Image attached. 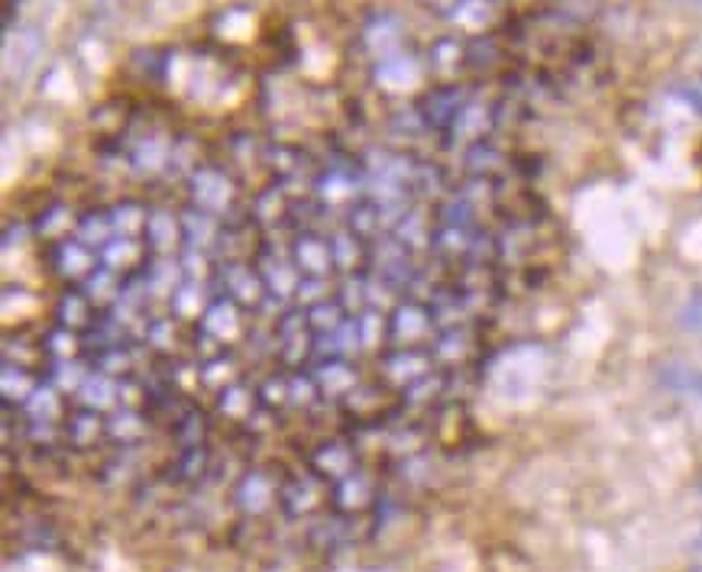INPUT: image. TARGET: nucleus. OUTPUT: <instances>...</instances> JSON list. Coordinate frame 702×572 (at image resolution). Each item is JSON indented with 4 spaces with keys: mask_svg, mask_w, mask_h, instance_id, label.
<instances>
[{
    "mask_svg": "<svg viewBox=\"0 0 702 572\" xmlns=\"http://www.w3.org/2000/svg\"><path fill=\"white\" fill-rule=\"evenodd\" d=\"M62 430H65V446L91 450V446H98L100 440H107V414L75 404V411L65 418Z\"/></svg>",
    "mask_w": 702,
    "mask_h": 572,
    "instance_id": "24",
    "label": "nucleus"
},
{
    "mask_svg": "<svg viewBox=\"0 0 702 572\" xmlns=\"http://www.w3.org/2000/svg\"><path fill=\"white\" fill-rule=\"evenodd\" d=\"M331 298V279H311V276H301L299 282V291H295V301H299V307H314V304H321V301H327Z\"/></svg>",
    "mask_w": 702,
    "mask_h": 572,
    "instance_id": "48",
    "label": "nucleus"
},
{
    "mask_svg": "<svg viewBox=\"0 0 702 572\" xmlns=\"http://www.w3.org/2000/svg\"><path fill=\"white\" fill-rule=\"evenodd\" d=\"M317 401H324V398H321V388L314 381L311 366L307 369H292L289 373V404H295V408H314Z\"/></svg>",
    "mask_w": 702,
    "mask_h": 572,
    "instance_id": "43",
    "label": "nucleus"
},
{
    "mask_svg": "<svg viewBox=\"0 0 702 572\" xmlns=\"http://www.w3.org/2000/svg\"><path fill=\"white\" fill-rule=\"evenodd\" d=\"M175 440L182 443V450H188V446H204V436H207V424H204V418H201V411L195 404H188L179 418H175Z\"/></svg>",
    "mask_w": 702,
    "mask_h": 572,
    "instance_id": "44",
    "label": "nucleus"
},
{
    "mask_svg": "<svg viewBox=\"0 0 702 572\" xmlns=\"http://www.w3.org/2000/svg\"><path fill=\"white\" fill-rule=\"evenodd\" d=\"M104 317L98 304L85 294L82 285H72L62 291L58 304H55V321L58 327H68L75 334H91L98 327V321Z\"/></svg>",
    "mask_w": 702,
    "mask_h": 572,
    "instance_id": "16",
    "label": "nucleus"
},
{
    "mask_svg": "<svg viewBox=\"0 0 702 572\" xmlns=\"http://www.w3.org/2000/svg\"><path fill=\"white\" fill-rule=\"evenodd\" d=\"M434 230H438V224H431V217H428L424 211L411 207V211L401 217L399 224L389 230V234L399 239V242H404L411 252H418V249H431V242H434Z\"/></svg>",
    "mask_w": 702,
    "mask_h": 572,
    "instance_id": "30",
    "label": "nucleus"
},
{
    "mask_svg": "<svg viewBox=\"0 0 702 572\" xmlns=\"http://www.w3.org/2000/svg\"><path fill=\"white\" fill-rule=\"evenodd\" d=\"M204 470H207V446H188V450H182L172 476L179 478V482H195V478H201Z\"/></svg>",
    "mask_w": 702,
    "mask_h": 572,
    "instance_id": "46",
    "label": "nucleus"
},
{
    "mask_svg": "<svg viewBox=\"0 0 702 572\" xmlns=\"http://www.w3.org/2000/svg\"><path fill=\"white\" fill-rule=\"evenodd\" d=\"M476 353V334H473V324L469 327H453V331H441L438 339L431 343V356L438 359L441 369H460V366H469Z\"/></svg>",
    "mask_w": 702,
    "mask_h": 572,
    "instance_id": "22",
    "label": "nucleus"
},
{
    "mask_svg": "<svg viewBox=\"0 0 702 572\" xmlns=\"http://www.w3.org/2000/svg\"><path fill=\"white\" fill-rule=\"evenodd\" d=\"M496 239H499L501 262H525L534 249V227L525 220H511Z\"/></svg>",
    "mask_w": 702,
    "mask_h": 572,
    "instance_id": "32",
    "label": "nucleus"
},
{
    "mask_svg": "<svg viewBox=\"0 0 702 572\" xmlns=\"http://www.w3.org/2000/svg\"><path fill=\"white\" fill-rule=\"evenodd\" d=\"M147 411L143 408H117L107 414V440L117 446H137L140 440H147Z\"/></svg>",
    "mask_w": 702,
    "mask_h": 572,
    "instance_id": "29",
    "label": "nucleus"
},
{
    "mask_svg": "<svg viewBox=\"0 0 702 572\" xmlns=\"http://www.w3.org/2000/svg\"><path fill=\"white\" fill-rule=\"evenodd\" d=\"M399 395L404 404H414V408H428V404H434V401L447 398V369H434V373H428L424 379L411 381L408 388H401Z\"/></svg>",
    "mask_w": 702,
    "mask_h": 572,
    "instance_id": "35",
    "label": "nucleus"
},
{
    "mask_svg": "<svg viewBox=\"0 0 702 572\" xmlns=\"http://www.w3.org/2000/svg\"><path fill=\"white\" fill-rule=\"evenodd\" d=\"M240 379V366L234 359V353H220V356H210V359H198V385L207 388V391H220L227 388L230 381Z\"/></svg>",
    "mask_w": 702,
    "mask_h": 572,
    "instance_id": "33",
    "label": "nucleus"
},
{
    "mask_svg": "<svg viewBox=\"0 0 702 572\" xmlns=\"http://www.w3.org/2000/svg\"><path fill=\"white\" fill-rule=\"evenodd\" d=\"M279 492H282V482L272 476V473L250 470V473H244V478L237 482L234 501H237V508L247 518H262V515H269L279 505Z\"/></svg>",
    "mask_w": 702,
    "mask_h": 572,
    "instance_id": "13",
    "label": "nucleus"
},
{
    "mask_svg": "<svg viewBox=\"0 0 702 572\" xmlns=\"http://www.w3.org/2000/svg\"><path fill=\"white\" fill-rule=\"evenodd\" d=\"M52 269L65 285H85L100 269V252L85 246L78 237L62 239L52 246Z\"/></svg>",
    "mask_w": 702,
    "mask_h": 572,
    "instance_id": "10",
    "label": "nucleus"
},
{
    "mask_svg": "<svg viewBox=\"0 0 702 572\" xmlns=\"http://www.w3.org/2000/svg\"><path fill=\"white\" fill-rule=\"evenodd\" d=\"M683 324H687L690 331H702V291L700 294H693L690 304L683 307Z\"/></svg>",
    "mask_w": 702,
    "mask_h": 572,
    "instance_id": "49",
    "label": "nucleus"
},
{
    "mask_svg": "<svg viewBox=\"0 0 702 572\" xmlns=\"http://www.w3.org/2000/svg\"><path fill=\"white\" fill-rule=\"evenodd\" d=\"M155 259L147 239H133V237H114L104 249H100V266L117 272L123 282L130 279H140L150 262Z\"/></svg>",
    "mask_w": 702,
    "mask_h": 572,
    "instance_id": "12",
    "label": "nucleus"
},
{
    "mask_svg": "<svg viewBox=\"0 0 702 572\" xmlns=\"http://www.w3.org/2000/svg\"><path fill=\"white\" fill-rule=\"evenodd\" d=\"M259 401H262V408H266L269 414L282 411V408L289 404V376H285V373L266 376L262 385H259Z\"/></svg>",
    "mask_w": 702,
    "mask_h": 572,
    "instance_id": "45",
    "label": "nucleus"
},
{
    "mask_svg": "<svg viewBox=\"0 0 702 572\" xmlns=\"http://www.w3.org/2000/svg\"><path fill=\"white\" fill-rule=\"evenodd\" d=\"M123 285H127V282H123L117 272H110V269H104V266H100L98 272H95V276H91V279H88L82 288H85V294L98 304L100 311H110V307H114V301L123 294Z\"/></svg>",
    "mask_w": 702,
    "mask_h": 572,
    "instance_id": "40",
    "label": "nucleus"
},
{
    "mask_svg": "<svg viewBox=\"0 0 702 572\" xmlns=\"http://www.w3.org/2000/svg\"><path fill=\"white\" fill-rule=\"evenodd\" d=\"M75 237L82 239L85 246H91L95 252H100L110 239L117 237L114 230V220H110V211H88L78 217V227H75Z\"/></svg>",
    "mask_w": 702,
    "mask_h": 572,
    "instance_id": "37",
    "label": "nucleus"
},
{
    "mask_svg": "<svg viewBox=\"0 0 702 572\" xmlns=\"http://www.w3.org/2000/svg\"><path fill=\"white\" fill-rule=\"evenodd\" d=\"M272 349L282 366L307 369L314 363V331L304 307H289L272 324Z\"/></svg>",
    "mask_w": 702,
    "mask_h": 572,
    "instance_id": "3",
    "label": "nucleus"
},
{
    "mask_svg": "<svg viewBox=\"0 0 702 572\" xmlns=\"http://www.w3.org/2000/svg\"><path fill=\"white\" fill-rule=\"evenodd\" d=\"M311 373H314V381H317V388H321V398H324V401H334V404H341L353 388L359 385V369H356L353 359L314 363Z\"/></svg>",
    "mask_w": 702,
    "mask_h": 572,
    "instance_id": "17",
    "label": "nucleus"
},
{
    "mask_svg": "<svg viewBox=\"0 0 702 572\" xmlns=\"http://www.w3.org/2000/svg\"><path fill=\"white\" fill-rule=\"evenodd\" d=\"M344 220H347V230H353L356 237H363L366 242H372V239H379L382 234H389V230H386V224H382L379 207H376L369 197L356 201L350 211L344 214Z\"/></svg>",
    "mask_w": 702,
    "mask_h": 572,
    "instance_id": "34",
    "label": "nucleus"
},
{
    "mask_svg": "<svg viewBox=\"0 0 702 572\" xmlns=\"http://www.w3.org/2000/svg\"><path fill=\"white\" fill-rule=\"evenodd\" d=\"M182 230H185V249H198V252L210 256L217 249L224 220L214 217V214H207V211L188 207V211H182Z\"/></svg>",
    "mask_w": 702,
    "mask_h": 572,
    "instance_id": "26",
    "label": "nucleus"
},
{
    "mask_svg": "<svg viewBox=\"0 0 702 572\" xmlns=\"http://www.w3.org/2000/svg\"><path fill=\"white\" fill-rule=\"evenodd\" d=\"M356 327H359V339H363V349H382L389 346V311H363L356 314Z\"/></svg>",
    "mask_w": 702,
    "mask_h": 572,
    "instance_id": "41",
    "label": "nucleus"
},
{
    "mask_svg": "<svg viewBox=\"0 0 702 572\" xmlns=\"http://www.w3.org/2000/svg\"><path fill=\"white\" fill-rule=\"evenodd\" d=\"M210 301H214V285L210 282L185 279L182 288L169 298V314L179 317L182 324H198Z\"/></svg>",
    "mask_w": 702,
    "mask_h": 572,
    "instance_id": "25",
    "label": "nucleus"
},
{
    "mask_svg": "<svg viewBox=\"0 0 702 572\" xmlns=\"http://www.w3.org/2000/svg\"><path fill=\"white\" fill-rule=\"evenodd\" d=\"M195 331L207 336V339H214L220 349L234 353L244 339H250V311L240 307L227 294H214V301L207 304V311L195 324Z\"/></svg>",
    "mask_w": 702,
    "mask_h": 572,
    "instance_id": "4",
    "label": "nucleus"
},
{
    "mask_svg": "<svg viewBox=\"0 0 702 572\" xmlns=\"http://www.w3.org/2000/svg\"><path fill=\"white\" fill-rule=\"evenodd\" d=\"M91 373H95L91 359H88V356H82V359H68V363H55V366H50L46 379H50L52 385H58L68 398H75V395H78V388L88 381Z\"/></svg>",
    "mask_w": 702,
    "mask_h": 572,
    "instance_id": "39",
    "label": "nucleus"
},
{
    "mask_svg": "<svg viewBox=\"0 0 702 572\" xmlns=\"http://www.w3.org/2000/svg\"><path fill=\"white\" fill-rule=\"evenodd\" d=\"M43 346H46L50 366L68 363V359H82L85 356V334H75V331L55 324L50 334L43 336Z\"/></svg>",
    "mask_w": 702,
    "mask_h": 572,
    "instance_id": "38",
    "label": "nucleus"
},
{
    "mask_svg": "<svg viewBox=\"0 0 702 572\" xmlns=\"http://www.w3.org/2000/svg\"><path fill=\"white\" fill-rule=\"evenodd\" d=\"M68 401H72V398H68L58 385L43 379L20 414H23V421H36V424H65V418L72 414V411H68Z\"/></svg>",
    "mask_w": 702,
    "mask_h": 572,
    "instance_id": "19",
    "label": "nucleus"
},
{
    "mask_svg": "<svg viewBox=\"0 0 702 572\" xmlns=\"http://www.w3.org/2000/svg\"><path fill=\"white\" fill-rule=\"evenodd\" d=\"M217 414L227 421H252L256 414H262V401H259V388H250L244 379L230 381L227 388H220L214 395Z\"/></svg>",
    "mask_w": 702,
    "mask_h": 572,
    "instance_id": "20",
    "label": "nucleus"
},
{
    "mask_svg": "<svg viewBox=\"0 0 702 572\" xmlns=\"http://www.w3.org/2000/svg\"><path fill=\"white\" fill-rule=\"evenodd\" d=\"M72 401L82 404V408L100 411V414H110V411L120 408V379H114V376L95 369V373L88 376V381L78 388V395H75Z\"/></svg>",
    "mask_w": 702,
    "mask_h": 572,
    "instance_id": "27",
    "label": "nucleus"
},
{
    "mask_svg": "<svg viewBox=\"0 0 702 572\" xmlns=\"http://www.w3.org/2000/svg\"><path fill=\"white\" fill-rule=\"evenodd\" d=\"M150 217L152 211L140 201H120L110 207V220H114V230L117 237H133V239H147V230H150Z\"/></svg>",
    "mask_w": 702,
    "mask_h": 572,
    "instance_id": "31",
    "label": "nucleus"
},
{
    "mask_svg": "<svg viewBox=\"0 0 702 572\" xmlns=\"http://www.w3.org/2000/svg\"><path fill=\"white\" fill-rule=\"evenodd\" d=\"M289 259L299 266L301 276L311 279H331L337 272L334 262V249H331V237L321 230H301L289 246Z\"/></svg>",
    "mask_w": 702,
    "mask_h": 572,
    "instance_id": "9",
    "label": "nucleus"
},
{
    "mask_svg": "<svg viewBox=\"0 0 702 572\" xmlns=\"http://www.w3.org/2000/svg\"><path fill=\"white\" fill-rule=\"evenodd\" d=\"M376 498H379V482L363 466L331 485V508L347 518H359L363 511H369L376 505Z\"/></svg>",
    "mask_w": 702,
    "mask_h": 572,
    "instance_id": "11",
    "label": "nucleus"
},
{
    "mask_svg": "<svg viewBox=\"0 0 702 572\" xmlns=\"http://www.w3.org/2000/svg\"><path fill=\"white\" fill-rule=\"evenodd\" d=\"M43 376L30 366H20V363H10L3 359L0 366V391H3V408H13V411H23L26 401L33 398V391L40 388Z\"/></svg>",
    "mask_w": 702,
    "mask_h": 572,
    "instance_id": "23",
    "label": "nucleus"
},
{
    "mask_svg": "<svg viewBox=\"0 0 702 572\" xmlns=\"http://www.w3.org/2000/svg\"><path fill=\"white\" fill-rule=\"evenodd\" d=\"M188 201L192 207L207 211L220 220L240 211V188L214 165H201L188 175Z\"/></svg>",
    "mask_w": 702,
    "mask_h": 572,
    "instance_id": "6",
    "label": "nucleus"
},
{
    "mask_svg": "<svg viewBox=\"0 0 702 572\" xmlns=\"http://www.w3.org/2000/svg\"><path fill=\"white\" fill-rule=\"evenodd\" d=\"M438 339V321L418 298H401L389 311V346L386 349H431Z\"/></svg>",
    "mask_w": 702,
    "mask_h": 572,
    "instance_id": "2",
    "label": "nucleus"
},
{
    "mask_svg": "<svg viewBox=\"0 0 702 572\" xmlns=\"http://www.w3.org/2000/svg\"><path fill=\"white\" fill-rule=\"evenodd\" d=\"M331 249H334V262L344 276H369V242L366 239L344 227V230L331 234Z\"/></svg>",
    "mask_w": 702,
    "mask_h": 572,
    "instance_id": "28",
    "label": "nucleus"
},
{
    "mask_svg": "<svg viewBox=\"0 0 702 572\" xmlns=\"http://www.w3.org/2000/svg\"><path fill=\"white\" fill-rule=\"evenodd\" d=\"M466 165H469V172H473L476 179H493L505 162H501V155L496 149H489V145H473Z\"/></svg>",
    "mask_w": 702,
    "mask_h": 572,
    "instance_id": "47",
    "label": "nucleus"
},
{
    "mask_svg": "<svg viewBox=\"0 0 702 572\" xmlns=\"http://www.w3.org/2000/svg\"><path fill=\"white\" fill-rule=\"evenodd\" d=\"M75 227H78V217L72 214V207L55 204V207L40 214V220H36V237L46 239V242L55 246V242H62V239L75 237Z\"/></svg>",
    "mask_w": 702,
    "mask_h": 572,
    "instance_id": "36",
    "label": "nucleus"
},
{
    "mask_svg": "<svg viewBox=\"0 0 702 572\" xmlns=\"http://www.w3.org/2000/svg\"><path fill=\"white\" fill-rule=\"evenodd\" d=\"M259 272H262V282H266V304L262 307H285L289 301H295V291H299L301 272L299 266L292 259H282L279 249L272 242H266V249L259 252L256 259Z\"/></svg>",
    "mask_w": 702,
    "mask_h": 572,
    "instance_id": "8",
    "label": "nucleus"
},
{
    "mask_svg": "<svg viewBox=\"0 0 702 572\" xmlns=\"http://www.w3.org/2000/svg\"><path fill=\"white\" fill-rule=\"evenodd\" d=\"M434 369H438V359L431 356V349H382L379 376L401 391V388L424 379Z\"/></svg>",
    "mask_w": 702,
    "mask_h": 572,
    "instance_id": "14",
    "label": "nucleus"
},
{
    "mask_svg": "<svg viewBox=\"0 0 702 572\" xmlns=\"http://www.w3.org/2000/svg\"><path fill=\"white\" fill-rule=\"evenodd\" d=\"M347 317L350 314L344 311V304L337 301V294L327 298V301H321V304H314V307H307V321H311V331L314 334H334Z\"/></svg>",
    "mask_w": 702,
    "mask_h": 572,
    "instance_id": "42",
    "label": "nucleus"
},
{
    "mask_svg": "<svg viewBox=\"0 0 702 572\" xmlns=\"http://www.w3.org/2000/svg\"><path fill=\"white\" fill-rule=\"evenodd\" d=\"M147 242H150L152 256H182V249H185L182 214H172L165 207H152Z\"/></svg>",
    "mask_w": 702,
    "mask_h": 572,
    "instance_id": "21",
    "label": "nucleus"
},
{
    "mask_svg": "<svg viewBox=\"0 0 702 572\" xmlns=\"http://www.w3.org/2000/svg\"><path fill=\"white\" fill-rule=\"evenodd\" d=\"M324 505H331V482L317 476L314 470H301L282 478V492H279V508L285 518L299 521V518H311L317 515Z\"/></svg>",
    "mask_w": 702,
    "mask_h": 572,
    "instance_id": "7",
    "label": "nucleus"
},
{
    "mask_svg": "<svg viewBox=\"0 0 702 572\" xmlns=\"http://www.w3.org/2000/svg\"><path fill=\"white\" fill-rule=\"evenodd\" d=\"M399 391L396 385L382 379V388L379 385H356L350 395L341 401V408L353 414L356 421H386L396 414V395Z\"/></svg>",
    "mask_w": 702,
    "mask_h": 572,
    "instance_id": "15",
    "label": "nucleus"
},
{
    "mask_svg": "<svg viewBox=\"0 0 702 572\" xmlns=\"http://www.w3.org/2000/svg\"><path fill=\"white\" fill-rule=\"evenodd\" d=\"M210 285H214V294H227L247 311H259L269 298L259 266L247 262V259H220Z\"/></svg>",
    "mask_w": 702,
    "mask_h": 572,
    "instance_id": "5",
    "label": "nucleus"
},
{
    "mask_svg": "<svg viewBox=\"0 0 702 572\" xmlns=\"http://www.w3.org/2000/svg\"><path fill=\"white\" fill-rule=\"evenodd\" d=\"M311 470L317 476H324L331 485L347 478L356 466V450H353L347 440H324L311 450Z\"/></svg>",
    "mask_w": 702,
    "mask_h": 572,
    "instance_id": "18",
    "label": "nucleus"
},
{
    "mask_svg": "<svg viewBox=\"0 0 702 572\" xmlns=\"http://www.w3.org/2000/svg\"><path fill=\"white\" fill-rule=\"evenodd\" d=\"M366 182L369 175L359 169V165H350V162H331L324 165L314 182H311V191H314V201L331 214V211H341L347 214L356 201L366 197Z\"/></svg>",
    "mask_w": 702,
    "mask_h": 572,
    "instance_id": "1",
    "label": "nucleus"
}]
</instances>
